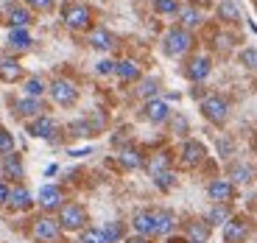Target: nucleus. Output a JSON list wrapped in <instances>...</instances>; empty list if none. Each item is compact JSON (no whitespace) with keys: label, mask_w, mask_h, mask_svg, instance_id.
I'll return each mask as SVG.
<instances>
[{"label":"nucleus","mask_w":257,"mask_h":243,"mask_svg":"<svg viewBox=\"0 0 257 243\" xmlns=\"http://www.w3.org/2000/svg\"><path fill=\"white\" fill-rule=\"evenodd\" d=\"M20 76H23V67L14 59H0V78L3 81H17Z\"/></svg>","instance_id":"f3484780"},{"label":"nucleus","mask_w":257,"mask_h":243,"mask_svg":"<svg viewBox=\"0 0 257 243\" xmlns=\"http://www.w3.org/2000/svg\"><path fill=\"white\" fill-rule=\"evenodd\" d=\"M154 9L160 14H174V12H179V3L176 0H154Z\"/></svg>","instance_id":"f704fd0d"},{"label":"nucleus","mask_w":257,"mask_h":243,"mask_svg":"<svg viewBox=\"0 0 257 243\" xmlns=\"http://www.w3.org/2000/svg\"><path fill=\"white\" fill-rule=\"evenodd\" d=\"M39 204L45 207V210H56V207H62V190H59L56 185H45L42 190H39Z\"/></svg>","instance_id":"f8f14e48"},{"label":"nucleus","mask_w":257,"mask_h":243,"mask_svg":"<svg viewBox=\"0 0 257 243\" xmlns=\"http://www.w3.org/2000/svg\"><path fill=\"white\" fill-rule=\"evenodd\" d=\"M9 42H12L14 48H20V51L31 48V37H28L26 28H12V34H9Z\"/></svg>","instance_id":"b1692460"},{"label":"nucleus","mask_w":257,"mask_h":243,"mask_svg":"<svg viewBox=\"0 0 257 243\" xmlns=\"http://www.w3.org/2000/svg\"><path fill=\"white\" fill-rule=\"evenodd\" d=\"M9 207H12V210H28V207H31V196H28L26 187L12 190V196H9Z\"/></svg>","instance_id":"aec40b11"},{"label":"nucleus","mask_w":257,"mask_h":243,"mask_svg":"<svg viewBox=\"0 0 257 243\" xmlns=\"http://www.w3.org/2000/svg\"><path fill=\"white\" fill-rule=\"evenodd\" d=\"M9 23H12L14 28H26L28 23H31V14H28V9L12 6V9H9Z\"/></svg>","instance_id":"4be33fe9"},{"label":"nucleus","mask_w":257,"mask_h":243,"mask_svg":"<svg viewBox=\"0 0 257 243\" xmlns=\"http://www.w3.org/2000/svg\"><path fill=\"white\" fill-rule=\"evenodd\" d=\"M204 146H201L199 140H187L185 148H182V165L185 168H196L201 160H204Z\"/></svg>","instance_id":"1a4fd4ad"},{"label":"nucleus","mask_w":257,"mask_h":243,"mask_svg":"<svg viewBox=\"0 0 257 243\" xmlns=\"http://www.w3.org/2000/svg\"><path fill=\"white\" fill-rule=\"evenodd\" d=\"M115 70V62H98V73L101 76H106V73H112Z\"/></svg>","instance_id":"a19ab883"},{"label":"nucleus","mask_w":257,"mask_h":243,"mask_svg":"<svg viewBox=\"0 0 257 243\" xmlns=\"http://www.w3.org/2000/svg\"><path fill=\"white\" fill-rule=\"evenodd\" d=\"M120 162L126 168H140L143 165V157L135 151V148H126V151H120Z\"/></svg>","instance_id":"c85d7f7f"},{"label":"nucleus","mask_w":257,"mask_h":243,"mask_svg":"<svg viewBox=\"0 0 257 243\" xmlns=\"http://www.w3.org/2000/svg\"><path fill=\"white\" fill-rule=\"evenodd\" d=\"M0 154L6 157V154H14V137L9 135L6 129H0Z\"/></svg>","instance_id":"473e14b6"},{"label":"nucleus","mask_w":257,"mask_h":243,"mask_svg":"<svg viewBox=\"0 0 257 243\" xmlns=\"http://www.w3.org/2000/svg\"><path fill=\"white\" fill-rule=\"evenodd\" d=\"M39 109H42V103L37 98H23V101H17V115H23V117L39 115Z\"/></svg>","instance_id":"393cba45"},{"label":"nucleus","mask_w":257,"mask_h":243,"mask_svg":"<svg viewBox=\"0 0 257 243\" xmlns=\"http://www.w3.org/2000/svg\"><path fill=\"white\" fill-rule=\"evenodd\" d=\"M126 243H148V240H146V237H143V235H137V237H128Z\"/></svg>","instance_id":"37998d69"},{"label":"nucleus","mask_w":257,"mask_h":243,"mask_svg":"<svg viewBox=\"0 0 257 243\" xmlns=\"http://www.w3.org/2000/svg\"><path fill=\"white\" fill-rule=\"evenodd\" d=\"M28 6H34V9H42V12H48V9L53 6V0H28Z\"/></svg>","instance_id":"ea45409f"},{"label":"nucleus","mask_w":257,"mask_h":243,"mask_svg":"<svg viewBox=\"0 0 257 243\" xmlns=\"http://www.w3.org/2000/svg\"><path fill=\"white\" fill-rule=\"evenodd\" d=\"M207 76H210V59L207 56H196L190 64H187V78H193V81H204Z\"/></svg>","instance_id":"4468645a"},{"label":"nucleus","mask_w":257,"mask_h":243,"mask_svg":"<svg viewBox=\"0 0 257 243\" xmlns=\"http://www.w3.org/2000/svg\"><path fill=\"white\" fill-rule=\"evenodd\" d=\"M90 45L95 48V51H109V48L115 45V39H112V34L106 31V28H95V31L90 34Z\"/></svg>","instance_id":"2eb2a0df"},{"label":"nucleus","mask_w":257,"mask_h":243,"mask_svg":"<svg viewBox=\"0 0 257 243\" xmlns=\"http://www.w3.org/2000/svg\"><path fill=\"white\" fill-rule=\"evenodd\" d=\"M59 224H62V229H70V232L84 229V224H87V210L81 204H62Z\"/></svg>","instance_id":"f03ea898"},{"label":"nucleus","mask_w":257,"mask_h":243,"mask_svg":"<svg viewBox=\"0 0 257 243\" xmlns=\"http://www.w3.org/2000/svg\"><path fill=\"white\" fill-rule=\"evenodd\" d=\"M187 235H190V240H201V243H204L207 237H210V224H201V221H193V224L187 226Z\"/></svg>","instance_id":"a878e982"},{"label":"nucleus","mask_w":257,"mask_h":243,"mask_svg":"<svg viewBox=\"0 0 257 243\" xmlns=\"http://www.w3.org/2000/svg\"><path fill=\"white\" fill-rule=\"evenodd\" d=\"M179 20H182V26L193 28V26H199L201 23V14L196 12L193 6H185V9H179Z\"/></svg>","instance_id":"cd10ccee"},{"label":"nucleus","mask_w":257,"mask_h":243,"mask_svg":"<svg viewBox=\"0 0 257 243\" xmlns=\"http://www.w3.org/2000/svg\"><path fill=\"white\" fill-rule=\"evenodd\" d=\"M103 235H106V240H109V243H117V240H120V235H123V229H120V224H106V226H103Z\"/></svg>","instance_id":"c9c22d12"},{"label":"nucleus","mask_w":257,"mask_h":243,"mask_svg":"<svg viewBox=\"0 0 257 243\" xmlns=\"http://www.w3.org/2000/svg\"><path fill=\"white\" fill-rule=\"evenodd\" d=\"M3 171H6V176H12V179H23V162H20L17 154H6V157H3Z\"/></svg>","instance_id":"6ab92c4d"},{"label":"nucleus","mask_w":257,"mask_h":243,"mask_svg":"<svg viewBox=\"0 0 257 243\" xmlns=\"http://www.w3.org/2000/svg\"><path fill=\"white\" fill-rule=\"evenodd\" d=\"M154 182H157V187L168 190V187L174 185V173H171V171H162V173H157V176H154Z\"/></svg>","instance_id":"e433bc0d"},{"label":"nucleus","mask_w":257,"mask_h":243,"mask_svg":"<svg viewBox=\"0 0 257 243\" xmlns=\"http://www.w3.org/2000/svg\"><path fill=\"white\" fill-rule=\"evenodd\" d=\"M62 14H64V23L70 28H76V31L90 26V9L84 6V3H67Z\"/></svg>","instance_id":"20e7f679"},{"label":"nucleus","mask_w":257,"mask_h":243,"mask_svg":"<svg viewBox=\"0 0 257 243\" xmlns=\"http://www.w3.org/2000/svg\"><path fill=\"white\" fill-rule=\"evenodd\" d=\"M154 92H157V81H154V78H146V81H143V87H140V95H154Z\"/></svg>","instance_id":"4c0bfd02"},{"label":"nucleus","mask_w":257,"mask_h":243,"mask_svg":"<svg viewBox=\"0 0 257 243\" xmlns=\"http://www.w3.org/2000/svg\"><path fill=\"white\" fill-rule=\"evenodd\" d=\"M187 243H201V240H187Z\"/></svg>","instance_id":"c03bdc74"},{"label":"nucleus","mask_w":257,"mask_h":243,"mask_svg":"<svg viewBox=\"0 0 257 243\" xmlns=\"http://www.w3.org/2000/svg\"><path fill=\"white\" fill-rule=\"evenodd\" d=\"M174 226H176V218L171 210L154 212V235H168V232H174Z\"/></svg>","instance_id":"ddd939ff"},{"label":"nucleus","mask_w":257,"mask_h":243,"mask_svg":"<svg viewBox=\"0 0 257 243\" xmlns=\"http://www.w3.org/2000/svg\"><path fill=\"white\" fill-rule=\"evenodd\" d=\"M9 196H12V187L6 182H0V204H9Z\"/></svg>","instance_id":"58836bf2"},{"label":"nucleus","mask_w":257,"mask_h":243,"mask_svg":"<svg viewBox=\"0 0 257 243\" xmlns=\"http://www.w3.org/2000/svg\"><path fill=\"white\" fill-rule=\"evenodd\" d=\"M240 64L246 70H257V48H246L240 51Z\"/></svg>","instance_id":"7c9ffc66"},{"label":"nucleus","mask_w":257,"mask_h":243,"mask_svg":"<svg viewBox=\"0 0 257 243\" xmlns=\"http://www.w3.org/2000/svg\"><path fill=\"white\" fill-rule=\"evenodd\" d=\"M59 235H62V224H59L56 218H39L37 224H34V237L42 243H53Z\"/></svg>","instance_id":"423d86ee"},{"label":"nucleus","mask_w":257,"mask_h":243,"mask_svg":"<svg viewBox=\"0 0 257 243\" xmlns=\"http://www.w3.org/2000/svg\"><path fill=\"white\" fill-rule=\"evenodd\" d=\"M201 112H204L207 120H212V123H224V120H226V115H229V103H226L221 95H207L204 101H201Z\"/></svg>","instance_id":"7ed1b4c3"},{"label":"nucleus","mask_w":257,"mask_h":243,"mask_svg":"<svg viewBox=\"0 0 257 243\" xmlns=\"http://www.w3.org/2000/svg\"><path fill=\"white\" fill-rule=\"evenodd\" d=\"M51 95L56 103H62V106H70V103H76L78 98V90L73 81H64V78H56V81L51 84Z\"/></svg>","instance_id":"39448f33"},{"label":"nucleus","mask_w":257,"mask_h":243,"mask_svg":"<svg viewBox=\"0 0 257 243\" xmlns=\"http://www.w3.org/2000/svg\"><path fill=\"white\" fill-rule=\"evenodd\" d=\"M23 90H26V95H28V98H37V95H42V92H45V84L39 81V78H28Z\"/></svg>","instance_id":"2f4dec72"},{"label":"nucleus","mask_w":257,"mask_h":243,"mask_svg":"<svg viewBox=\"0 0 257 243\" xmlns=\"http://www.w3.org/2000/svg\"><path fill=\"white\" fill-rule=\"evenodd\" d=\"M148 171H151V176H157V173L168 171V157H165V154H157L154 160H151V165H148Z\"/></svg>","instance_id":"72a5a7b5"},{"label":"nucleus","mask_w":257,"mask_h":243,"mask_svg":"<svg viewBox=\"0 0 257 243\" xmlns=\"http://www.w3.org/2000/svg\"><path fill=\"white\" fill-rule=\"evenodd\" d=\"M115 73L123 78V81H132V78L140 76V67H137L132 59H123V62H115Z\"/></svg>","instance_id":"412c9836"},{"label":"nucleus","mask_w":257,"mask_h":243,"mask_svg":"<svg viewBox=\"0 0 257 243\" xmlns=\"http://www.w3.org/2000/svg\"><path fill=\"white\" fill-rule=\"evenodd\" d=\"M218 17L226 20V23H235V20H240V9L238 3H232V0H224L218 6Z\"/></svg>","instance_id":"5701e85b"},{"label":"nucleus","mask_w":257,"mask_h":243,"mask_svg":"<svg viewBox=\"0 0 257 243\" xmlns=\"http://www.w3.org/2000/svg\"><path fill=\"white\" fill-rule=\"evenodd\" d=\"M207 196H210L215 204H229L232 198H235V185L226 182V179H215L207 187Z\"/></svg>","instance_id":"0eeeda50"},{"label":"nucleus","mask_w":257,"mask_h":243,"mask_svg":"<svg viewBox=\"0 0 257 243\" xmlns=\"http://www.w3.org/2000/svg\"><path fill=\"white\" fill-rule=\"evenodd\" d=\"M229 207L226 204H218V207H212L210 210V215H207V224H226L229 221Z\"/></svg>","instance_id":"bb28decb"},{"label":"nucleus","mask_w":257,"mask_h":243,"mask_svg":"<svg viewBox=\"0 0 257 243\" xmlns=\"http://www.w3.org/2000/svg\"><path fill=\"white\" fill-rule=\"evenodd\" d=\"M73 157H84V154H90V148H76V151H70Z\"/></svg>","instance_id":"79ce46f5"},{"label":"nucleus","mask_w":257,"mask_h":243,"mask_svg":"<svg viewBox=\"0 0 257 243\" xmlns=\"http://www.w3.org/2000/svg\"><path fill=\"white\" fill-rule=\"evenodd\" d=\"M190 45H193V37L187 28H171L165 34V42H162L168 56H182V53L190 51Z\"/></svg>","instance_id":"f257e3e1"},{"label":"nucleus","mask_w":257,"mask_h":243,"mask_svg":"<svg viewBox=\"0 0 257 243\" xmlns=\"http://www.w3.org/2000/svg\"><path fill=\"white\" fill-rule=\"evenodd\" d=\"M254 151H257V143H254Z\"/></svg>","instance_id":"a18cd8bd"},{"label":"nucleus","mask_w":257,"mask_h":243,"mask_svg":"<svg viewBox=\"0 0 257 243\" xmlns=\"http://www.w3.org/2000/svg\"><path fill=\"white\" fill-rule=\"evenodd\" d=\"M146 117L151 123H165L168 117H171V106H168L165 101H157L154 98V101L146 103Z\"/></svg>","instance_id":"9d476101"},{"label":"nucleus","mask_w":257,"mask_h":243,"mask_svg":"<svg viewBox=\"0 0 257 243\" xmlns=\"http://www.w3.org/2000/svg\"><path fill=\"white\" fill-rule=\"evenodd\" d=\"M246 235H249V226H246V221H240V218H229L224 224V240L226 243H243Z\"/></svg>","instance_id":"6e6552de"},{"label":"nucleus","mask_w":257,"mask_h":243,"mask_svg":"<svg viewBox=\"0 0 257 243\" xmlns=\"http://www.w3.org/2000/svg\"><path fill=\"white\" fill-rule=\"evenodd\" d=\"M81 243H109V240H106L103 229H95V226H90V229H84V232H81Z\"/></svg>","instance_id":"c756f323"},{"label":"nucleus","mask_w":257,"mask_h":243,"mask_svg":"<svg viewBox=\"0 0 257 243\" xmlns=\"http://www.w3.org/2000/svg\"><path fill=\"white\" fill-rule=\"evenodd\" d=\"M28 132H31L34 137H53V132H56V123H53L51 117H37V120L28 126Z\"/></svg>","instance_id":"dca6fc26"},{"label":"nucleus","mask_w":257,"mask_h":243,"mask_svg":"<svg viewBox=\"0 0 257 243\" xmlns=\"http://www.w3.org/2000/svg\"><path fill=\"white\" fill-rule=\"evenodd\" d=\"M135 232L137 235H143V237H148V235H154V212L151 210H140V212H135Z\"/></svg>","instance_id":"9b49d317"},{"label":"nucleus","mask_w":257,"mask_h":243,"mask_svg":"<svg viewBox=\"0 0 257 243\" xmlns=\"http://www.w3.org/2000/svg\"><path fill=\"white\" fill-rule=\"evenodd\" d=\"M229 176H232V185L238 182V185H246V182L254 179V171H251L249 165H243V162H235V165L229 168Z\"/></svg>","instance_id":"a211bd4d"}]
</instances>
